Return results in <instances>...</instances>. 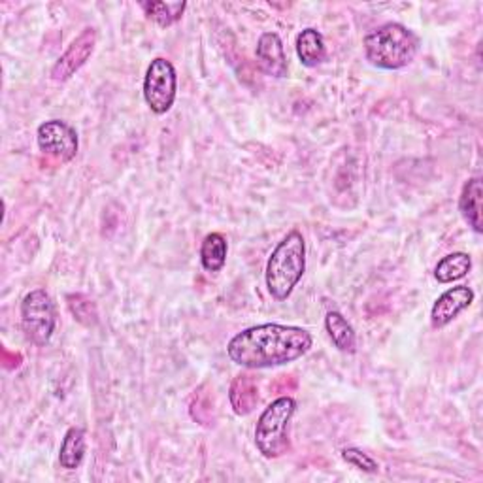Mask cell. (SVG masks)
Segmentation results:
<instances>
[{
	"instance_id": "14",
	"label": "cell",
	"mask_w": 483,
	"mask_h": 483,
	"mask_svg": "<svg viewBox=\"0 0 483 483\" xmlns=\"http://www.w3.org/2000/svg\"><path fill=\"white\" fill-rule=\"evenodd\" d=\"M86 430L82 427H70L63 438L61 449H59V463L66 470H75L86 457Z\"/></svg>"
},
{
	"instance_id": "12",
	"label": "cell",
	"mask_w": 483,
	"mask_h": 483,
	"mask_svg": "<svg viewBox=\"0 0 483 483\" xmlns=\"http://www.w3.org/2000/svg\"><path fill=\"white\" fill-rule=\"evenodd\" d=\"M481 198H483V187L481 177H470V180L463 186L461 196H459V210L463 219L468 223L474 233H483V221H481Z\"/></svg>"
},
{
	"instance_id": "19",
	"label": "cell",
	"mask_w": 483,
	"mask_h": 483,
	"mask_svg": "<svg viewBox=\"0 0 483 483\" xmlns=\"http://www.w3.org/2000/svg\"><path fill=\"white\" fill-rule=\"evenodd\" d=\"M66 307L74 319L84 327H95L98 323V310L95 302L84 293L66 295Z\"/></svg>"
},
{
	"instance_id": "10",
	"label": "cell",
	"mask_w": 483,
	"mask_h": 483,
	"mask_svg": "<svg viewBox=\"0 0 483 483\" xmlns=\"http://www.w3.org/2000/svg\"><path fill=\"white\" fill-rule=\"evenodd\" d=\"M256 57L261 66V70L272 78H286L289 65H287V55L282 38L276 33H265L261 35L256 49Z\"/></svg>"
},
{
	"instance_id": "11",
	"label": "cell",
	"mask_w": 483,
	"mask_h": 483,
	"mask_svg": "<svg viewBox=\"0 0 483 483\" xmlns=\"http://www.w3.org/2000/svg\"><path fill=\"white\" fill-rule=\"evenodd\" d=\"M228 400L236 416H249L259 402L257 381L251 374H240L233 379L231 389H228Z\"/></svg>"
},
{
	"instance_id": "7",
	"label": "cell",
	"mask_w": 483,
	"mask_h": 483,
	"mask_svg": "<svg viewBox=\"0 0 483 483\" xmlns=\"http://www.w3.org/2000/svg\"><path fill=\"white\" fill-rule=\"evenodd\" d=\"M38 147L44 156L61 163H70L78 156V133L72 125L61 119H49L42 123L36 131Z\"/></svg>"
},
{
	"instance_id": "5",
	"label": "cell",
	"mask_w": 483,
	"mask_h": 483,
	"mask_svg": "<svg viewBox=\"0 0 483 483\" xmlns=\"http://www.w3.org/2000/svg\"><path fill=\"white\" fill-rule=\"evenodd\" d=\"M57 325L55 302L45 289H35L21 302V327L27 340L38 347L52 340Z\"/></svg>"
},
{
	"instance_id": "2",
	"label": "cell",
	"mask_w": 483,
	"mask_h": 483,
	"mask_svg": "<svg viewBox=\"0 0 483 483\" xmlns=\"http://www.w3.org/2000/svg\"><path fill=\"white\" fill-rule=\"evenodd\" d=\"M421 42L414 31L402 23H386L363 38L367 61L381 70H400L414 63Z\"/></svg>"
},
{
	"instance_id": "13",
	"label": "cell",
	"mask_w": 483,
	"mask_h": 483,
	"mask_svg": "<svg viewBox=\"0 0 483 483\" xmlns=\"http://www.w3.org/2000/svg\"><path fill=\"white\" fill-rule=\"evenodd\" d=\"M297 55L300 63L308 68H316L327 59L325 38L316 29H304L297 36Z\"/></svg>"
},
{
	"instance_id": "8",
	"label": "cell",
	"mask_w": 483,
	"mask_h": 483,
	"mask_svg": "<svg viewBox=\"0 0 483 483\" xmlns=\"http://www.w3.org/2000/svg\"><path fill=\"white\" fill-rule=\"evenodd\" d=\"M96 45V31L93 27L84 29V33L75 38L66 52L57 59L52 68V80L54 82H66L72 75L78 72L93 55Z\"/></svg>"
},
{
	"instance_id": "18",
	"label": "cell",
	"mask_w": 483,
	"mask_h": 483,
	"mask_svg": "<svg viewBox=\"0 0 483 483\" xmlns=\"http://www.w3.org/2000/svg\"><path fill=\"white\" fill-rule=\"evenodd\" d=\"M140 6L151 21H156L159 27L166 29L182 19L187 3H156V0L149 3L147 0V3H140Z\"/></svg>"
},
{
	"instance_id": "6",
	"label": "cell",
	"mask_w": 483,
	"mask_h": 483,
	"mask_svg": "<svg viewBox=\"0 0 483 483\" xmlns=\"http://www.w3.org/2000/svg\"><path fill=\"white\" fill-rule=\"evenodd\" d=\"M176 95L177 74L174 65L165 57L151 61L144 78V98L149 110L157 116H165L174 106Z\"/></svg>"
},
{
	"instance_id": "3",
	"label": "cell",
	"mask_w": 483,
	"mask_h": 483,
	"mask_svg": "<svg viewBox=\"0 0 483 483\" xmlns=\"http://www.w3.org/2000/svg\"><path fill=\"white\" fill-rule=\"evenodd\" d=\"M307 270V242L298 231L287 233L270 253L267 263V287L276 300H287Z\"/></svg>"
},
{
	"instance_id": "1",
	"label": "cell",
	"mask_w": 483,
	"mask_h": 483,
	"mask_svg": "<svg viewBox=\"0 0 483 483\" xmlns=\"http://www.w3.org/2000/svg\"><path fill=\"white\" fill-rule=\"evenodd\" d=\"M312 344L314 338L307 328L265 323L233 337L226 346V355L242 368H274L298 361L312 349Z\"/></svg>"
},
{
	"instance_id": "4",
	"label": "cell",
	"mask_w": 483,
	"mask_h": 483,
	"mask_svg": "<svg viewBox=\"0 0 483 483\" xmlns=\"http://www.w3.org/2000/svg\"><path fill=\"white\" fill-rule=\"evenodd\" d=\"M295 410V398L279 397L261 414L256 427V446L267 459H277L289 451V423Z\"/></svg>"
},
{
	"instance_id": "21",
	"label": "cell",
	"mask_w": 483,
	"mask_h": 483,
	"mask_svg": "<svg viewBox=\"0 0 483 483\" xmlns=\"http://www.w3.org/2000/svg\"><path fill=\"white\" fill-rule=\"evenodd\" d=\"M342 459L347 465L359 468L363 472H368V474H376L379 470V465L372 459V457L368 453H365L363 449H357V448L342 449Z\"/></svg>"
},
{
	"instance_id": "20",
	"label": "cell",
	"mask_w": 483,
	"mask_h": 483,
	"mask_svg": "<svg viewBox=\"0 0 483 483\" xmlns=\"http://www.w3.org/2000/svg\"><path fill=\"white\" fill-rule=\"evenodd\" d=\"M191 418L202 425H214V404H212V395L202 393V387L195 391L191 398Z\"/></svg>"
},
{
	"instance_id": "9",
	"label": "cell",
	"mask_w": 483,
	"mask_h": 483,
	"mask_svg": "<svg viewBox=\"0 0 483 483\" xmlns=\"http://www.w3.org/2000/svg\"><path fill=\"white\" fill-rule=\"evenodd\" d=\"M476 295L470 287L467 286H457L448 289L446 293H442L435 307L430 310V323L435 328H444L446 325H449L453 319L459 317L465 310L470 308V304L474 302Z\"/></svg>"
},
{
	"instance_id": "17",
	"label": "cell",
	"mask_w": 483,
	"mask_h": 483,
	"mask_svg": "<svg viewBox=\"0 0 483 483\" xmlns=\"http://www.w3.org/2000/svg\"><path fill=\"white\" fill-rule=\"evenodd\" d=\"M472 270V257L468 253L455 251L438 261L435 268V277L438 284H453L457 279H463Z\"/></svg>"
},
{
	"instance_id": "15",
	"label": "cell",
	"mask_w": 483,
	"mask_h": 483,
	"mask_svg": "<svg viewBox=\"0 0 483 483\" xmlns=\"http://www.w3.org/2000/svg\"><path fill=\"white\" fill-rule=\"evenodd\" d=\"M325 328L338 351L353 353L355 347H357V335H355V328L340 312H328L325 316Z\"/></svg>"
},
{
	"instance_id": "16",
	"label": "cell",
	"mask_w": 483,
	"mask_h": 483,
	"mask_svg": "<svg viewBox=\"0 0 483 483\" xmlns=\"http://www.w3.org/2000/svg\"><path fill=\"white\" fill-rule=\"evenodd\" d=\"M226 238L221 233H210L200 246V263L202 268L210 274L223 270L226 263Z\"/></svg>"
}]
</instances>
